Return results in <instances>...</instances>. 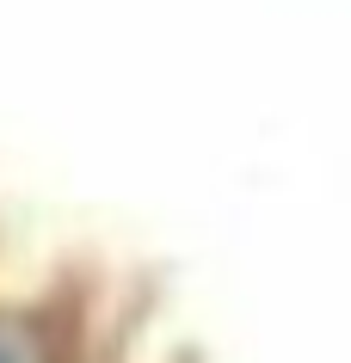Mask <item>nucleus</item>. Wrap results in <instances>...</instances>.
Listing matches in <instances>:
<instances>
[{
  "label": "nucleus",
  "instance_id": "obj_1",
  "mask_svg": "<svg viewBox=\"0 0 351 363\" xmlns=\"http://www.w3.org/2000/svg\"><path fill=\"white\" fill-rule=\"evenodd\" d=\"M0 363H6V351H0Z\"/></svg>",
  "mask_w": 351,
  "mask_h": 363
}]
</instances>
